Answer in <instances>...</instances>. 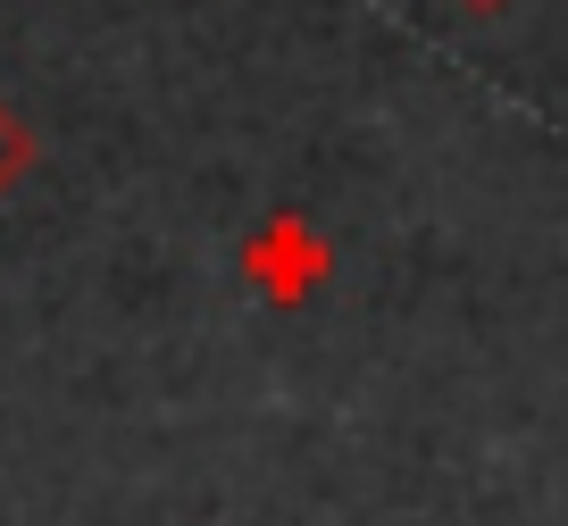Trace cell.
Returning a JSON list of instances; mask_svg holds the SVG:
<instances>
[{"label": "cell", "instance_id": "2", "mask_svg": "<svg viewBox=\"0 0 568 526\" xmlns=\"http://www.w3.org/2000/svg\"><path fill=\"white\" fill-rule=\"evenodd\" d=\"M26 168H34V125H26L9 101H0V193H9Z\"/></svg>", "mask_w": 568, "mask_h": 526}, {"label": "cell", "instance_id": "3", "mask_svg": "<svg viewBox=\"0 0 568 526\" xmlns=\"http://www.w3.org/2000/svg\"><path fill=\"white\" fill-rule=\"evenodd\" d=\"M452 9H468V18H501L510 0H452Z\"/></svg>", "mask_w": 568, "mask_h": 526}, {"label": "cell", "instance_id": "1", "mask_svg": "<svg viewBox=\"0 0 568 526\" xmlns=\"http://www.w3.org/2000/svg\"><path fill=\"white\" fill-rule=\"evenodd\" d=\"M243 267H251V284H260L267 301H310L326 284V267H335V251L318 243V226L310 218H267V234L243 251Z\"/></svg>", "mask_w": 568, "mask_h": 526}]
</instances>
